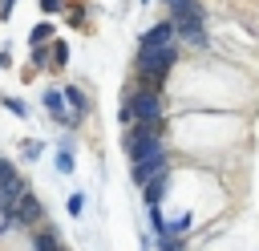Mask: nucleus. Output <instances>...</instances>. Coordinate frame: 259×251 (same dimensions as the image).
<instances>
[{
    "label": "nucleus",
    "mask_w": 259,
    "mask_h": 251,
    "mask_svg": "<svg viewBox=\"0 0 259 251\" xmlns=\"http://www.w3.org/2000/svg\"><path fill=\"white\" fill-rule=\"evenodd\" d=\"M162 134H166V126L162 121H138L134 130H125V138H121V146H125V154H130V162H142V158H154V154H166V146H162Z\"/></svg>",
    "instance_id": "f257e3e1"
},
{
    "label": "nucleus",
    "mask_w": 259,
    "mask_h": 251,
    "mask_svg": "<svg viewBox=\"0 0 259 251\" xmlns=\"http://www.w3.org/2000/svg\"><path fill=\"white\" fill-rule=\"evenodd\" d=\"M170 20H174V28H178V40H186V45H194V49L206 45V20H202V8H198L194 0H174V4H170Z\"/></svg>",
    "instance_id": "f03ea898"
},
{
    "label": "nucleus",
    "mask_w": 259,
    "mask_h": 251,
    "mask_svg": "<svg viewBox=\"0 0 259 251\" xmlns=\"http://www.w3.org/2000/svg\"><path fill=\"white\" fill-rule=\"evenodd\" d=\"M121 121H162V93H150V89H125V101H121Z\"/></svg>",
    "instance_id": "7ed1b4c3"
},
{
    "label": "nucleus",
    "mask_w": 259,
    "mask_h": 251,
    "mask_svg": "<svg viewBox=\"0 0 259 251\" xmlns=\"http://www.w3.org/2000/svg\"><path fill=\"white\" fill-rule=\"evenodd\" d=\"M174 57H178V49L170 45V49H138V77H154V81H166V73H170V65H174Z\"/></svg>",
    "instance_id": "20e7f679"
},
{
    "label": "nucleus",
    "mask_w": 259,
    "mask_h": 251,
    "mask_svg": "<svg viewBox=\"0 0 259 251\" xmlns=\"http://www.w3.org/2000/svg\"><path fill=\"white\" fill-rule=\"evenodd\" d=\"M28 194V186H24V178L16 174V166L8 162V158H0V215H8V211H16V202Z\"/></svg>",
    "instance_id": "39448f33"
},
{
    "label": "nucleus",
    "mask_w": 259,
    "mask_h": 251,
    "mask_svg": "<svg viewBox=\"0 0 259 251\" xmlns=\"http://www.w3.org/2000/svg\"><path fill=\"white\" fill-rule=\"evenodd\" d=\"M174 36H178L174 20H158L154 28H146V32H142V45H138V49H170V45H174Z\"/></svg>",
    "instance_id": "423d86ee"
},
{
    "label": "nucleus",
    "mask_w": 259,
    "mask_h": 251,
    "mask_svg": "<svg viewBox=\"0 0 259 251\" xmlns=\"http://www.w3.org/2000/svg\"><path fill=\"white\" fill-rule=\"evenodd\" d=\"M166 170H170L166 154H154V158H142V162H134V166H130V174H134V182H138V186L154 182V178H158V174H166Z\"/></svg>",
    "instance_id": "0eeeda50"
},
{
    "label": "nucleus",
    "mask_w": 259,
    "mask_h": 251,
    "mask_svg": "<svg viewBox=\"0 0 259 251\" xmlns=\"http://www.w3.org/2000/svg\"><path fill=\"white\" fill-rule=\"evenodd\" d=\"M40 101H45L49 117H57V121H65V126H73V121H77V113H73V109H65V93H61V89H49Z\"/></svg>",
    "instance_id": "6e6552de"
},
{
    "label": "nucleus",
    "mask_w": 259,
    "mask_h": 251,
    "mask_svg": "<svg viewBox=\"0 0 259 251\" xmlns=\"http://www.w3.org/2000/svg\"><path fill=\"white\" fill-rule=\"evenodd\" d=\"M166 182H170V170H166V174H158L154 182H146V186H142V190H146L150 211H158V202H162V194H166Z\"/></svg>",
    "instance_id": "1a4fd4ad"
},
{
    "label": "nucleus",
    "mask_w": 259,
    "mask_h": 251,
    "mask_svg": "<svg viewBox=\"0 0 259 251\" xmlns=\"http://www.w3.org/2000/svg\"><path fill=\"white\" fill-rule=\"evenodd\" d=\"M65 105H69L77 117H81V113H89V97H85L77 85H69V89H65Z\"/></svg>",
    "instance_id": "9d476101"
},
{
    "label": "nucleus",
    "mask_w": 259,
    "mask_h": 251,
    "mask_svg": "<svg viewBox=\"0 0 259 251\" xmlns=\"http://www.w3.org/2000/svg\"><path fill=\"white\" fill-rule=\"evenodd\" d=\"M32 251H61V239L53 231H36L32 235Z\"/></svg>",
    "instance_id": "9b49d317"
},
{
    "label": "nucleus",
    "mask_w": 259,
    "mask_h": 251,
    "mask_svg": "<svg viewBox=\"0 0 259 251\" xmlns=\"http://www.w3.org/2000/svg\"><path fill=\"white\" fill-rule=\"evenodd\" d=\"M49 36H53V24H49V20H40V24H36V28L28 32V45H36V49H40V45H45Z\"/></svg>",
    "instance_id": "f8f14e48"
},
{
    "label": "nucleus",
    "mask_w": 259,
    "mask_h": 251,
    "mask_svg": "<svg viewBox=\"0 0 259 251\" xmlns=\"http://www.w3.org/2000/svg\"><path fill=\"white\" fill-rule=\"evenodd\" d=\"M57 170H61V174H73V154H69L65 146H61V154H57Z\"/></svg>",
    "instance_id": "ddd939ff"
},
{
    "label": "nucleus",
    "mask_w": 259,
    "mask_h": 251,
    "mask_svg": "<svg viewBox=\"0 0 259 251\" xmlns=\"http://www.w3.org/2000/svg\"><path fill=\"white\" fill-rule=\"evenodd\" d=\"M158 251H182V243L174 235H158Z\"/></svg>",
    "instance_id": "4468645a"
},
{
    "label": "nucleus",
    "mask_w": 259,
    "mask_h": 251,
    "mask_svg": "<svg viewBox=\"0 0 259 251\" xmlns=\"http://www.w3.org/2000/svg\"><path fill=\"white\" fill-rule=\"evenodd\" d=\"M4 105H8V109H12V113H20V117H24V113H28V109H24V101H16V97H4Z\"/></svg>",
    "instance_id": "2eb2a0df"
},
{
    "label": "nucleus",
    "mask_w": 259,
    "mask_h": 251,
    "mask_svg": "<svg viewBox=\"0 0 259 251\" xmlns=\"http://www.w3.org/2000/svg\"><path fill=\"white\" fill-rule=\"evenodd\" d=\"M20 154H24V158H36V154H40V142H24Z\"/></svg>",
    "instance_id": "dca6fc26"
},
{
    "label": "nucleus",
    "mask_w": 259,
    "mask_h": 251,
    "mask_svg": "<svg viewBox=\"0 0 259 251\" xmlns=\"http://www.w3.org/2000/svg\"><path fill=\"white\" fill-rule=\"evenodd\" d=\"M81 211H85V198L73 194V198H69V215H81Z\"/></svg>",
    "instance_id": "f3484780"
},
{
    "label": "nucleus",
    "mask_w": 259,
    "mask_h": 251,
    "mask_svg": "<svg viewBox=\"0 0 259 251\" xmlns=\"http://www.w3.org/2000/svg\"><path fill=\"white\" fill-rule=\"evenodd\" d=\"M53 57H57V65H65V61H69V49H65V45H53Z\"/></svg>",
    "instance_id": "a211bd4d"
},
{
    "label": "nucleus",
    "mask_w": 259,
    "mask_h": 251,
    "mask_svg": "<svg viewBox=\"0 0 259 251\" xmlns=\"http://www.w3.org/2000/svg\"><path fill=\"white\" fill-rule=\"evenodd\" d=\"M40 8H45V12H57V8H61V0H40Z\"/></svg>",
    "instance_id": "6ab92c4d"
}]
</instances>
